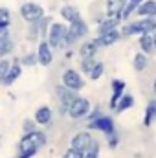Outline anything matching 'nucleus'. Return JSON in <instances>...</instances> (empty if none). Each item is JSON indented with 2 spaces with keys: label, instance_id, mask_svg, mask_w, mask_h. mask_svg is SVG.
I'll return each mask as SVG.
<instances>
[{
  "label": "nucleus",
  "instance_id": "obj_30",
  "mask_svg": "<svg viewBox=\"0 0 156 158\" xmlns=\"http://www.w3.org/2000/svg\"><path fill=\"white\" fill-rule=\"evenodd\" d=\"M50 24H51V17H42L39 20V31H40V39H46L48 35V30H50Z\"/></svg>",
  "mask_w": 156,
  "mask_h": 158
},
{
  "label": "nucleus",
  "instance_id": "obj_17",
  "mask_svg": "<svg viewBox=\"0 0 156 158\" xmlns=\"http://www.w3.org/2000/svg\"><path fill=\"white\" fill-rule=\"evenodd\" d=\"M59 13H61V19H63V20H64L66 24L74 22L76 19H79V17H81L79 9L76 7V6H72V4H64V6H61Z\"/></svg>",
  "mask_w": 156,
  "mask_h": 158
},
{
  "label": "nucleus",
  "instance_id": "obj_23",
  "mask_svg": "<svg viewBox=\"0 0 156 158\" xmlns=\"http://www.w3.org/2000/svg\"><path fill=\"white\" fill-rule=\"evenodd\" d=\"M132 66H134V70H136V72H143V70L149 66V55H147V53H143V52L134 53Z\"/></svg>",
  "mask_w": 156,
  "mask_h": 158
},
{
  "label": "nucleus",
  "instance_id": "obj_29",
  "mask_svg": "<svg viewBox=\"0 0 156 158\" xmlns=\"http://www.w3.org/2000/svg\"><path fill=\"white\" fill-rule=\"evenodd\" d=\"M18 61H20L22 66H35V64H39V61H37V53H35V52H30V53L22 55Z\"/></svg>",
  "mask_w": 156,
  "mask_h": 158
},
{
  "label": "nucleus",
  "instance_id": "obj_14",
  "mask_svg": "<svg viewBox=\"0 0 156 158\" xmlns=\"http://www.w3.org/2000/svg\"><path fill=\"white\" fill-rule=\"evenodd\" d=\"M20 74H22V64H20V61H18V59L11 61V68H9V72H7L6 79L2 81V85H6V86H11V85H13L17 79L20 77Z\"/></svg>",
  "mask_w": 156,
  "mask_h": 158
},
{
  "label": "nucleus",
  "instance_id": "obj_24",
  "mask_svg": "<svg viewBox=\"0 0 156 158\" xmlns=\"http://www.w3.org/2000/svg\"><path fill=\"white\" fill-rule=\"evenodd\" d=\"M132 105H134V98H132L130 94H123V96H121V98L117 99V103H116V109H114V110L121 114V112H125V110H129V109H130Z\"/></svg>",
  "mask_w": 156,
  "mask_h": 158
},
{
  "label": "nucleus",
  "instance_id": "obj_37",
  "mask_svg": "<svg viewBox=\"0 0 156 158\" xmlns=\"http://www.w3.org/2000/svg\"><path fill=\"white\" fill-rule=\"evenodd\" d=\"M153 42H154V52H156V30L153 31Z\"/></svg>",
  "mask_w": 156,
  "mask_h": 158
},
{
  "label": "nucleus",
  "instance_id": "obj_21",
  "mask_svg": "<svg viewBox=\"0 0 156 158\" xmlns=\"http://www.w3.org/2000/svg\"><path fill=\"white\" fill-rule=\"evenodd\" d=\"M97 52H99V46L96 44L94 39L84 40V42L79 46V55H81V59H83V57H96Z\"/></svg>",
  "mask_w": 156,
  "mask_h": 158
},
{
  "label": "nucleus",
  "instance_id": "obj_3",
  "mask_svg": "<svg viewBox=\"0 0 156 158\" xmlns=\"http://www.w3.org/2000/svg\"><path fill=\"white\" fill-rule=\"evenodd\" d=\"M48 44L53 48V50H63V48H70V42H68V24H63V22H53L50 24V30H48V35H46Z\"/></svg>",
  "mask_w": 156,
  "mask_h": 158
},
{
  "label": "nucleus",
  "instance_id": "obj_16",
  "mask_svg": "<svg viewBox=\"0 0 156 158\" xmlns=\"http://www.w3.org/2000/svg\"><path fill=\"white\" fill-rule=\"evenodd\" d=\"M53 118V112H51V109L48 107V105H42L39 107L37 110H35V114H33V121L37 123V125H48L50 121Z\"/></svg>",
  "mask_w": 156,
  "mask_h": 158
},
{
  "label": "nucleus",
  "instance_id": "obj_25",
  "mask_svg": "<svg viewBox=\"0 0 156 158\" xmlns=\"http://www.w3.org/2000/svg\"><path fill=\"white\" fill-rule=\"evenodd\" d=\"M156 119V99H151L147 103V109H145V118H143V125L149 127L153 121Z\"/></svg>",
  "mask_w": 156,
  "mask_h": 158
},
{
  "label": "nucleus",
  "instance_id": "obj_1",
  "mask_svg": "<svg viewBox=\"0 0 156 158\" xmlns=\"http://www.w3.org/2000/svg\"><path fill=\"white\" fill-rule=\"evenodd\" d=\"M46 145V134L42 131H31L24 132V136L18 142V156L17 158H31L40 147Z\"/></svg>",
  "mask_w": 156,
  "mask_h": 158
},
{
  "label": "nucleus",
  "instance_id": "obj_2",
  "mask_svg": "<svg viewBox=\"0 0 156 158\" xmlns=\"http://www.w3.org/2000/svg\"><path fill=\"white\" fill-rule=\"evenodd\" d=\"M156 30V17H142L136 20H127V24H123L121 37H132V35H142V33H153Z\"/></svg>",
  "mask_w": 156,
  "mask_h": 158
},
{
  "label": "nucleus",
  "instance_id": "obj_11",
  "mask_svg": "<svg viewBox=\"0 0 156 158\" xmlns=\"http://www.w3.org/2000/svg\"><path fill=\"white\" fill-rule=\"evenodd\" d=\"M37 61H39L40 66H50L53 63V48L48 44L46 39H40L37 44Z\"/></svg>",
  "mask_w": 156,
  "mask_h": 158
},
{
  "label": "nucleus",
  "instance_id": "obj_38",
  "mask_svg": "<svg viewBox=\"0 0 156 158\" xmlns=\"http://www.w3.org/2000/svg\"><path fill=\"white\" fill-rule=\"evenodd\" d=\"M153 92H154V96H156V77H154V81H153Z\"/></svg>",
  "mask_w": 156,
  "mask_h": 158
},
{
  "label": "nucleus",
  "instance_id": "obj_20",
  "mask_svg": "<svg viewBox=\"0 0 156 158\" xmlns=\"http://www.w3.org/2000/svg\"><path fill=\"white\" fill-rule=\"evenodd\" d=\"M138 17H156V0H143L136 7Z\"/></svg>",
  "mask_w": 156,
  "mask_h": 158
},
{
  "label": "nucleus",
  "instance_id": "obj_22",
  "mask_svg": "<svg viewBox=\"0 0 156 158\" xmlns=\"http://www.w3.org/2000/svg\"><path fill=\"white\" fill-rule=\"evenodd\" d=\"M138 37H140V39H138V46H140V52H143V53L151 55V53L154 52L153 33H142V35H138Z\"/></svg>",
  "mask_w": 156,
  "mask_h": 158
},
{
  "label": "nucleus",
  "instance_id": "obj_18",
  "mask_svg": "<svg viewBox=\"0 0 156 158\" xmlns=\"http://www.w3.org/2000/svg\"><path fill=\"white\" fill-rule=\"evenodd\" d=\"M119 22H121L119 17H107V19H101L99 24H97V35L107 33V31H110V30L119 28Z\"/></svg>",
  "mask_w": 156,
  "mask_h": 158
},
{
  "label": "nucleus",
  "instance_id": "obj_4",
  "mask_svg": "<svg viewBox=\"0 0 156 158\" xmlns=\"http://www.w3.org/2000/svg\"><path fill=\"white\" fill-rule=\"evenodd\" d=\"M90 109H92V107H90V99H86V98H83V96H76L74 101L68 105L66 114L72 119H81L90 112Z\"/></svg>",
  "mask_w": 156,
  "mask_h": 158
},
{
  "label": "nucleus",
  "instance_id": "obj_33",
  "mask_svg": "<svg viewBox=\"0 0 156 158\" xmlns=\"http://www.w3.org/2000/svg\"><path fill=\"white\" fill-rule=\"evenodd\" d=\"M9 68H11V61H9L7 57H0V83L6 79Z\"/></svg>",
  "mask_w": 156,
  "mask_h": 158
},
{
  "label": "nucleus",
  "instance_id": "obj_28",
  "mask_svg": "<svg viewBox=\"0 0 156 158\" xmlns=\"http://www.w3.org/2000/svg\"><path fill=\"white\" fill-rule=\"evenodd\" d=\"M136 7H138V4L136 2H125V6H123V11H121V20H129L134 13H136Z\"/></svg>",
  "mask_w": 156,
  "mask_h": 158
},
{
  "label": "nucleus",
  "instance_id": "obj_15",
  "mask_svg": "<svg viewBox=\"0 0 156 158\" xmlns=\"http://www.w3.org/2000/svg\"><path fill=\"white\" fill-rule=\"evenodd\" d=\"M123 94H125V81L114 79V81H112V96H110V101H109V107H110L112 110L116 109L117 99H119Z\"/></svg>",
  "mask_w": 156,
  "mask_h": 158
},
{
  "label": "nucleus",
  "instance_id": "obj_7",
  "mask_svg": "<svg viewBox=\"0 0 156 158\" xmlns=\"http://www.w3.org/2000/svg\"><path fill=\"white\" fill-rule=\"evenodd\" d=\"M61 81H63V85L66 86V88H70V90H83L84 88V79L81 76V72L76 70V68H66L64 72H63V76H61Z\"/></svg>",
  "mask_w": 156,
  "mask_h": 158
},
{
  "label": "nucleus",
  "instance_id": "obj_34",
  "mask_svg": "<svg viewBox=\"0 0 156 158\" xmlns=\"http://www.w3.org/2000/svg\"><path fill=\"white\" fill-rule=\"evenodd\" d=\"M83 156H84V153H81V151L74 149V147L66 149V151H64V155H63V158H83Z\"/></svg>",
  "mask_w": 156,
  "mask_h": 158
},
{
  "label": "nucleus",
  "instance_id": "obj_31",
  "mask_svg": "<svg viewBox=\"0 0 156 158\" xmlns=\"http://www.w3.org/2000/svg\"><path fill=\"white\" fill-rule=\"evenodd\" d=\"M96 61H97L96 57H83V59H81V72L88 76L90 70H92V66L96 64Z\"/></svg>",
  "mask_w": 156,
  "mask_h": 158
},
{
  "label": "nucleus",
  "instance_id": "obj_35",
  "mask_svg": "<svg viewBox=\"0 0 156 158\" xmlns=\"http://www.w3.org/2000/svg\"><path fill=\"white\" fill-rule=\"evenodd\" d=\"M97 156H99V143L96 142V143L92 145V149L84 153V156H83V158H97Z\"/></svg>",
  "mask_w": 156,
  "mask_h": 158
},
{
  "label": "nucleus",
  "instance_id": "obj_26",
  "mask_svg": "<svg viewBox=\"0 0 156 158\" xmlns=\"http://www.w3.org/2000/svg\"><path fill=\"white\" fill-rule=\"evenodd\" d=\"M9 26H11V11H9V7L2 6L0 7V31L9 30Z\"/></svg>",
  "mask_w": 156,
  "mask_h": 158
},
{
  "label": "nucleus",
  "instance_id": "obj_19",
  "mask_svg": "<svg viewBox=\"0 0 156 158\" xmlns=\"http://www.w3.org/2000/svg\"><path fill=\"white\" fill-rule=\"evenodd\" d=\"M123 6H125V0H107L105 2V15L107 17H119L121 19Z\"/></svg>",
  "mask_w": 156,
  "mask_h": 158
},
{
  "label": "nucleus",
  "instance_id": "obj_8",
  "mask_svg": "<svg viewBox=\"0 0 156 158\" xmlns=\"http://www.w3.org/2000/svg\"><path fill=\"white\" fill-rule=\"evenodd\" d=\"M86 35H88V24L81 17L68 24V42H70V46H74L77 40L84 39Z\"/></svg>",
  "mask_w": 156,
  "mask_h": 158
},
{
  "label": "nucleus",
  "instance_id": "obj_5",
  "mask_svg": "<svg viewBox=\"0 0 156 158\" xmlns=\"http://www.w3.org/2000/svg\"><path fill=\"white\" fill-rule=\"evenodd\" d=\"M88 129L90 131H99L105 136H110V134L116 132V123H114V119L110 118V116L101 114V116H97V118L88 121Z\"/></svg>",
  "mask_w": 156,
  "mask_h": 158
},
{
  "label": "nucleus",
  "instance_id": "obj_39",
  "mask_svg": "<svg viewBox=\"0 0 156 158\" xmlns=\"http://www.w3.org/2000/svg\"><path fill=\"white\" fill-rule=\"evenodd\" d=\"M130 2H136V4H142L143 0H130Z\"/></svg>",
  "mask_w": 156,
  "mask_h": 158
},
{
  "label": "nucleus",
  "instance_id": "obj_6",
  "mask_svg": "<svg viewBox=\"0 0 156 158\" xmlns=\"http://www.w3.org/2000/svg\"><path fill=\"white\" fill-rule=\"evenodd\" d=\"M20 17L30 24V22H39L44 17V7L37 2H24L20 6Z\"/></svg>",
  "mask_w": 156,
  "mask_h": 158
},
{
  "label": "nucleus",
  "instance_id": "obj_12",
  "mask_svg": "<svg viewBox=\"0 0 156 158\" xmlns=\"http://www.w3.org/2000/svg\"><path fill=\"white\" fill-rule=\"evenodd\" d=\"M119 39H121V31H119V28H116V30H110V31H107V33L96 35L94 40H96V44H97L99 48H109V46L116 44Z\"/></svg>",
  "mask_w": 156,
  "mask_h": 158
},
{
  "label": "nucleus",
  "instance_id": "obj_9",
  "mask_svg": "<svg viewBox=\"0 0 156 158\" xmlns=\"http://www.w3.org/2000/svg\"><path fill=\"white\" fill-rule=\"evenodd\" d=\"M94 143H96L94 136H92L90 132H86V131H81V132H77L76 136H72L70 147L77 149V151H81V153H86V151H90V149H92V145H94Z\"/></svg>",
  "mask_w": 156,
  "mask_h": 158
},
{
  "label": "nucleus",
  "instance_id": "obj_27",
  "mask_svg": "<svg viewBox=\"0 0 156 158\" xmlns=\"http://www.w3.org/2000/svg\"><path fill=\"white\" fill-rule=\"evenodd\" d=\"M103 74H105V64H103L101 61H96V64L92 66V70H90L88 77L92 79V81H97L99 77H103Z\"/></svg>",
  "mask_w": 156,
  "mask_h": 158
},
{
  "label": "nucleus",
  "instance_id": "obj_10",
  "mask_svg": "<svg viewBox=\"0 0 156 158\" xmlns=\"http://www.w3.org/2000/svg\"><path fill=\"white\" fill-rule=\"evenodd\" d=\"M55 92H57V99H59V112H61V114H66L68 105L74 101V98L77 96V92L66 88L64 85H59V86L55 88Z\"/></svg>",
  "mask_w": 156,
  "mask_h": 158
},
{
  "label": "nucleus",
  "instance_id": "obj_32",
  "mask_svg": "<svg viewBox=\"0 0 156 158\" xmlns=\"http://www.w3.org/2000/svg\"><path fill=\"white\" fill-rule=\"evenodd\" d=\"M28 39L31 42L40 39V31H39V22H30V28H28Z\"/></svg>",
  "mask_w": 156,
  "mask_h": 158
},
{
  "label": "nucleus",
  "instance_id": "obj_36",
  "mask_svg": "<svg viewBox=\"0 0 156 158\" xmlns=\"http://www.w3.org/2000/svg\"><path fill=\"white\" fill-rule=\"evenodd\" d=\"M35 121L33 119H24V125H22V129H24V132H31V131H35Z\"/></svg>",
  "mask_w": 156,
  "mask_h": 158
},
{
  "label": "nucleus",
  "instance_id": "obj_13",
  "mask_svg": "<svg viewBox=\"0 0 156 158\" xmlns=\"http://www.w3.org/2000/svg\"><path fill=\"white\" fill-rule=\"evenodd\" d=\"M15 50V42L9 35V30H4L0 31V57H7L11 55Z\"/></svg>",
  "mask_w": 156,
  "mask_h": 158
}]
</instances>
